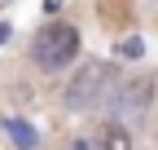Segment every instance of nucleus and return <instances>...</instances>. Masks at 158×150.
<instances>
[{
  "mask_svg": "<svg viewBox=\"0 0 158 150\" xmlns=\"http://www.w3.org/2000/svg\"><path fill=\"white\" fill-rule=\"evenodd\" d=\"M79 58V31L70 22H44L31 40V62L40 71H66L70 62Z\"/></svg>",
  "mask_w": 158,
  "mask_h": 150,
  "instance_id": "f257e3e1",
  "label": "nucleus"
},
{
  "mask_svg": "<svg viewBox=\"0 0 158 150\" xmlns=\"http://www.w3.org/2000/svg\"><path fill=\"white\" fill-rule=\"evenodd\" d=\"M114 84H118L114 62H84V66L70 75L62 102H66V110H92V106H101V102L110 97Z\"/></svg>",
  "mask_w": 158,
  "mask_h": 150,
  "instance_id": "f03ea898",
  "label": "nucleus"
},
{
  "mask_svg": "<svg viewBox=\"0 0 158 150\" xmlns=\"http://www.w3.org/2000/svg\"><path fill=\"white\" fill-rule=\"evenodd\" d=\"M149 102H154V80H127V84H114L110 88V119L118 128L127 124H141L149 115Z\"/></svg>",
  "mask_w": 158,
  "mask_h": 150,
  "instance_id": "7ed1b4c3",
  "label": "nucleus"
},
{
  "mask_svg": "<svg viewBox=\"0 0 158 150\" xmlns=\"http://www.w3.org/2000/svg\"><path fill=\"white\" fill-rule=\"evenodd\" d=\"M5 133H9L13 150H35V128L27 119H5Z\"/></svg>",
  "mask_w": 158,
  "mask_h": 150,
  "instance_id": "20e7f679",
  "label": "nucleus"
},
{
  "mask_svg": "<svg viewBox=\"0 0 158 150\" xmlns=\"http://www.w3.org/2000/svg\"><path fill=\"white\" fill-rule=\"evenodd\" d=\"M101 150H132V137H127V128H118V124L101 128Z\"/></svg>",
  "mask_w": 158,
  "mask_h": 150,
  "instance_id": "39448f33",
  "label": "nucleus"
},
{
  "mask_svg": "<svg viewBox=\"0 0 158 150\" xmlns=\"http://www.w3.org/2000/svg\"><path fill=\"white\" fill-rule=\"evenodd\" d=\"M118 53H123V58H141V53H145L141 35H136V40H123V44H118Z\"/></svg>",
  "mask_w": 158,
  "mask_h": 150,
  "instance_id": "423d86ee",
  "label": "nucleus"
},
{
  "mask_svg": "<svg viewBox=\"0 0 158 150\" xmlns=\"http://www.w3.org/2000/svg\"><path fill=\"white\" fill-rule=\"evenodd\" d=\"M70 150H92V141H70Z\"/></svg>",
  "mask_w": 158,
  "mask_h": 150,
  "instance_id": "0eeeda50",
  "label": "nucleus"
},
{
  "mask_svg": "<svg viewBox=\"0 0 158 150\" xmlns=\"http://www.w3.org/2000/svg\"><path fill=\"white\" fill-rule=\"evenodd\" d=\"M5 40H9V27H0V44H5Z\"/></svg>",
  "mask_w": 158,
  "mask_h": 150,
  "instance_id": "6e6552de",
  "label": "nucleus"
}]
</instances>
